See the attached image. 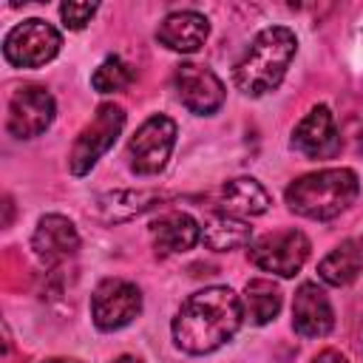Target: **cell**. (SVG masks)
I'll use <instances>...</instances> for the list:
<instances>
[{"instance_id": "obj_5", "label": "cell", "mask_w": 363, "mask_h": 363, "mask_svg": "<svg viewBox=\"0 0 363 363\" xmlns=\"http://www.w3.org/2000/svg\"><path fill=\"white\" fill-rule=\"evenodd\" d=\"M125 128V111L122 105H113V102H105L96 108L94 119L79 130L74 147H71V156H68V164H71V173L74 176H85L102 153L111 150V145L116 142V136L122 133Z\"/></svg>"}, {"instance_id": "obj_9", "label": "cell", "mask_w": 363, "mask_h": 363, "mask_svg": "<svg viewBox=\"0 0 363 363\" xmlns=\"http://www.w3.org/2000/svg\"><path fill=\"white\" fill-rule=\"evenodd\" d=\"M54 113H57L54 96L43 85H23L9 99L6 130L14 139H34L43 130H48V125L54 122Z\"/></svg>"}, {"instance_id": "obj_4", "label": "cell", "mask_w": 363, "mask_h": 363, "mask_svg": "<svg viewBox=\"0 0 363 363\" xmlns=\"http://www.w3.org/2000/svg\"><path fill=\"white\" fill-rule=\"evenodd\" d=\"M60 45H62L60 31L51 23L40 20V17H31V20L17 23L6 34L3 57L14 68H40V65L51 62L60 54Z\"/></svg>"}, {"instance_id": "obj_3", "label": "cell", "mask_w": 363, "mask_h": 363, "mask_svg": "<svg viewBox=\"0 0 363 363\" xmlns=\"http://www.w3.org/2000/svg\"><path fill=\"white\" fill-rule=\"evenodd\" d=\"M360 193L357 173L349 167H323L306 176H298L286 187V204L292 213L312 218V221H329L349 210Z\"/></svg>"}, {"instance_id": "obj_2", "label": "cell", "mask_w": 363, "mask_h": 363, "mask_svg": "<svg viewBox=\"0 0 363 363\" xmlns=\"http://www.w3.org/2000/svg\"><path fill=\"white\" fill-rule=\"evenodd\" d=\"M298 51V37L286 26H267L255 34L244 57L235 62V88L247 96H264L281 85Z\"/></svg>"}, {"instance_id": "obj_24", "label": "cell", "mask_w": 363, "mask_h": 363, "mask_svg": "<svg viewBox=\"0 0 363 363\" xmlns=\"http://www.w3.org/2000/svg\"><path fill=\"white\" fill-rule=\"evenodd\" d=\"M43 363H82V360H77V357H48Z\"/></svg>"}, {"instance_id": "obj_18", "label": "cell", "mask_w": 363, "mask_h": 363, "mask_svg": "<svg viewBox=\"0 0 363 363\" xmlns=\"http://www.w3.org/2000/svg\"><path fill=\"white\" fill-rule=\"evenodd\" d=\"M360 269H363V250H360V241H354V238L340 241L318 264V275L329 286H346V284H352L360 275Z\"/></svg>"}, {"instance_id": "obj_20", "label": "cell", "mask_w": 363, "mask_h": 363, "mask_svg": "<svg viewBox=\"0 0 363 363\" xmlns=\"http://www.w3.org/2000/svg\"><path fill=\"white\" fill-rule=\"evenodd\" d=\"M241 306H244V318L250 323L264 326L281 312V289L269 278H252L244 286Z\"/></svg>"}, {"instance_id": "obj_8", "label": "cell", "mask_w": 363, "mask_h": 363, "mask_svg": "<svg viewBox=\"0 0 363 363\" xmlns=\"http://www.w3.org/2000/svg\"><path fill=\"white\" fill-rule=\"evenodd\" d=\"M142 312V292L125 278H105L91 295V318L96 329L113 332L128 326Z\"/></svg>"}, {"instance_id": "obj_19", "label": "cell", "mask_w": 363, "mask_h": 363, "mask_svg": "<svg viewBox=\"0 0 363 363\" xmlns=\"http://www.w3.org/2000/svg\"><path fill=\"white\" fill-rule=\"evenodd\" d=\"M201 241L216 250V252H227V250H238L247 247L252 241V227L238 218V216H227V213H216L204 221L201 230Z\"/></svg>"}, {"instance_id": "obj_14", "label": "cell", "mask_w": 363, "mask_h": 363, "mask_svg": "<svg viewBox=\"0 0 363 363\" xmlns=\"http://www.w3.org/2000/svg\"><path fill=\"white\" fill-rule=\"evenodd\" d=\"M210 34V23L204 14L193 11V9H184V11H173L167 14L159 28H156V40L170 48V51H182V54H193L204 45Z\"/></svg>"}, {"instance_id": "obj_17", "label": "cell", "mask_w": 363, "mask_h": 363, "mask_svg": "<svg viewBox=\"0 0 363 363\" xmlns=\"http://www.w3.org/2000/svg\"><path fill=\"white\" fill-rule=\"evenodd\" d=\"M164 199V193L159 190H113V193H102L94 201V210L102 221H128L145 210H150L153 204H159Z\"/></svg>"}, {"instance_id": "obj_25", "label": "cell", "mask_w": 363, "mask_h": 363, "mask_svg": "<svg viewBox=\"0 0 363 363\" xmlns=\"http://www.w3.org/2000/svg\"><path fill=\"white\" fill-rule=\"evenodd\" d=\"M113 363H142L139 357H130V354H122V357H116Z\"/></svg>"}, {"instance_id": "obj_26", "label": "cell", "mask_w": 363, "mask_h": 363, "mask_svg": "<svg viewBox=\"0 0 363 363\" xmlns=\"http://www.w3.org/2000/svg\"><path fill=\"white\" fill-rule=\"evenodd\" d=\"M360 250H363V241H360Z\"/></svg>"}, {"instance_id": "obj_12", "label": "cell", "mask_w": 363, "mask_h": 363, "mask_svg": "<svg viewBox=\"0 0 363 363\" xmlns=\"http://www.w3.org/2000/svg\"><path fill=\"white\" fill-rule=\"evenodd\" d=\"M31 250L40 264L54 267L65 258H71L79 250V233L71 218L60 213H48L37 221L34 235H31Z\"/></svg>"}, {"instance_id": "obj_11", "label": "cell", "mask_w": 363, "mask_h": 363, "mask_svg": "<svg viewBox=\"0 0 363 363\" xmlns=\"http://www.w3.org/2000/svg\"><path fill=\"white\" fill-rule=\"evenodd\" d=\"M292 147L306 159H332L340 150V133L326 105H315L292 130Z\"/></svg>"}, {"instance_id": "obj_22", "label": "cell", "mask_w": 363, "mask_h": 363, "mask_svg": "<svg viewBox=\"0 0 363 363\" xmlns=\"http://www.w3.org/2000/svg\"><path fill=\"white\" fill-rule=\"evenodd\" d=\"M96 14V3H62L60 6V17L65 23V28H85L91 23V17Z\"/></svg>"}, {"instance_id": "obj_13", "label": "cell", "mask_w": 363, "mask_h": 363, "mask_svg": "<svg viewBox=\"0 0 363 363\" xmlns=\"http://www.w3.org/2000/svg\"><path fill=\"white\" fill-rule=\"evenodd\" d=\"M292 326L303 337H326L335 326V312L329 295L315 281H306L295 289L292 301Z\"/></svg>"}, {"instance_id": "obj_21", "label": "cell", "mask_w": 363, "mask_h": 363, "mask_svg": "<svg viewBox=\"0 0 363 363\" xmlns=\"http://www.w3.org/2000/svg\"><path fill=\"white\" fill-rule=\"evenodd\" d=\"M133 82V68L122 60V57H105L99 62V68L91 74V85L94 91L99 94H113V91H122Z\"/></svg>"}, {"instance_id": "obj_16", "label": "cell", "mask_w": 363, "mask_h": 363, "mask_svg": "<svg viewBox=\"0 0 363 363\" xmlns=\"http://www.w3.org/2000/svg\"><path fill=\"white\" fill-rule=\"evenodd\" d=\"M221 213L227 216H238V218H250V216H261L269 210L272 199L269 193L255 182V179H230L224 187H221Z\"/></svg>"}, {"instance_id": "obj_10", "label": "cell", "mask_w": 363, "mask_h": 363, "mask_svg": "<svg viewBox=\"0 0 363 363\" xmlns=\"http://www.w3.org/2000/svg\"><path fill=\"white\" fill-rule=\"evenodd\" d=\"M176 91L182 105L190 113L199 116H210L224 105V82L207 68V65H196V62H182L176 68Z\"/></svg>"}, {"instance_id": "obj_6", "label": "cell", "mask_w": 363, "mask_h": 363, "mask_svg": "<svg viewBox=\"0 0 363 363\" xmlns=\"http://www.w3.org/2000/svg\"><path fill=\"white\" fill-rule=\"evenodd\" d=\"M176 147V122L164 113L147 116L128 142V164L139 176L159 173Z\"/></svg>"}, {"instance_id": "obj_1", "label": "cell", "mask_w": 363, "mask_h": 363, "mask_svg": "<svg viewBox=\"0 0 363 363\" xmlns=\"http://www.w3.org/2000/svg\"><path fill=\"white\" fill-rule=\"evenodd\" d=\"M244 320L241 298L230 286H204L193 292L173 318V340L187 354H210L238 332Z\"/></svg>"}, {"instance_id": "obj_7", "label": "cell", "mask_w": 363, "mask_h": 363, "mask_svg": "<svg viewBox=\"0 0 363 363\" xmlns=\"http://www.w3.org/2000/svg\"><path fill=\"white\" fill-rule=\"evenodd\" d=\"M309 238L301 230H275L250 244V261L272 275L292 278L309 258Z\"/></svg>"}, {"instance_id": "obj_23", "label": "cell", "mask_w": 363, "mask_h": 363, "mask_svg": "<svg viewBox=\"0 0 363 363\" xmlns=\"http://www.w3.org/2000/svg\"><path fill=\"white\" fill-rule=\"evenodd\" d=\"M312 363H349V357L343 352H337V349H323V352H318L312 357Z\"/></svg>"}, {"instance_id": "obj_15", "label": "cell", "mask_w": 363, "mask_h": 363, "mask_svg": "<svg viewBox=\"0 0 363 363\" xmlns=\"http://www.w3.org/2000/svg\"><path fill=\"white\" fill-rule=\"evenodd\" d=\"M153 247L164 255L187 252L201 241V227L190 213H164L150 224Z\"/></svg>"}]
</instances>
